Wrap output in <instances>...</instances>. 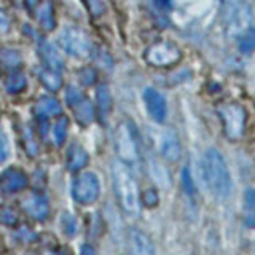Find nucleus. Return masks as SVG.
I'll use <instances>...</instances> for the list:
<instances>
[{
	"label": "nucleus",
	"instance_id": "nucleus-13",
	"mask_svg": "<svg viewBox=\"0 0 255 255\" xmlns=\"http://www.w3.org/2000/svg\"><path fill=\"white\" fill-rule=\"evenodd\" d=\"M161 153L167 161H179L182 155L180 142L174 132H166L161 140Z\"/></svg>",
	"mask_w": 255,
	"mask_h": 255
},
{
	"label": "nucleus",
	"instance_id": "nucleus-11",
	"mask_svg": "<svg viewBox=\"0 0 255 255\" xmlns=\"http://www.w3.org/2000/svg\"><path fill=\"white\" fill-rule=\"evenodd\" d=\"M128 244H129L131 255H156L155 246L151 239L143 233V231L132 228L128 235Z\"/></svg>",
	"mask_w": 255,
	"mask_h": 255
},
{
	"label": "nucleus",
	"instance_id": "nucleus-12",
	"mask_svg": "<svg viewBox=\"0 0 255 255\" xmlns=\"http://www.w3.org/2000/svg\"><path fill=\"white\" fill-rule=\"evenodd\" d=\"M26 187H27V175L21 169L10 167V169H6L0 175V188H2L5 193H16V191H19Z\"/></svg>",
	"mask_w": 255,
	"mask_h": 255
},
{
	"label": "nucleus",
	"instance_id": "nucleus-30",
	"mask_svg": "<svg viewBox=\"0 0 255 255\" xmlns=\"http://www.w3.org/2000/svg\"><path fill=\"white\" fill-rule=\"evenodd\" d=\"M67 102L70 104V106H77L78 102H82L85 98H83V94L80 93V90H77L75 86H70L69 90H67Z\"/></svg>",
	"mask_w": 255,
	"mask_h": 255
},
{
	"label": "nucleus",
	"instance_id": "nucleus-18",
	"mask_svg": "<svg viewBox=\"0 0 255 255\" xmlns=\"http://www.w3.org/2000/svg\"><path fill=\"white\" fill-rule=\"evenodd\" d=\"M42 53H43V58H45V62H46V66L50 67L51 70L54 72H58L61 70L62 67V61L59 58V54L56 53L54 48L48 43V42H43V46H42Z\"/></svg>",
	"mask_w": 255,
	"mask_h": 255
},
{
	"label": "nucleus",
	"instance_id": "nucleus-16",
	"mask_svg": "<svg viewBox=\"0 0 255 255\" xmlns=\"http://www.w3.org/2000/svg\"><path fill=\"white\" fill-rule=\"evenodd\" d=\"M238 46L244 54H252L255 51V29L252 26L238 35Z\"/></svg>",
	"mask_w": 255,
	"mask_h": 255
},
{
	"label": "nucleus",
	"instance_id": "nucleus-36",
	"mask_svg": "<svg viewBox=\"0 0 255 255\" xmlns=\"http://www.w3.org/2000/svg\"><path fill=\"white\" fill-rule=\"evenodd\" d=\"M80 255H98V252H96V249L93 246H83L82 247V252H80Z\"/></svg>",
	"mask_w": 255,
	"mask_h": 255
},
{
	"label": "nucleus",
	"instance_id": "nucleus-35",
	"mask_svg": "<svg viewBox=\"0 0 255 255\" xmlns=\"http://www.w3.org/2000/svg\"><path fill=\"white\" fill-rule=\"evenodd\" d=\"M10 27V21H8V16L0 10V30H8Z\"/></svg>",
	"mask_w": 255,
	"mask_h": 255
},
{
	"label": "nucleus",
	"instance_id": "nucleus-25",
	"mask_svg": "<svg viewBox=\"0 0 255 255\" xmlns=\"http://www.w3.org/2000/svg\"><path fill=\"white\" fill-rule=\"evenodd\" d=\"M151 175H153V179L161 187L169 185V175H167V171L164 169L163 166H159L156 161H151Z\"/></svg>",
	"mask_w": 255,
	"mask_h": 255
},
{
	"label": "nucleus",
	"instance_id": "nucleus-5",
	"mask_svg": "<svg viewBox=\"0 0 255 255\" xmlns=\"http://www.w3.org/2000/svg\"><path fill=\"white\" fill-rule=\"evenodd\" d=\"M99 191H101L99 179L93 172L80 174L74 182V187H72V193H74L75 201L85 206L93 204L99 198Z\"/></svg>",
	"mask_w": 255,
	"mask_h": 255
},
{
	"label": "nucleus",
	"instance_id": "nucleus-3",
	"mask_svg": "<svg viewBox=\"0 0 255 255\" xmlns=\"http://www.w3.org/2000/svg\"><path fill=\"white\" fill-rule=\"evenodd\" d=\"M223 18L231 34H243L251 27V10L244 0H223Z\"/></svg>",
	"mask_w": 255,
	"mask_h": 255
},
{
	"label": "nucleus",
	"instance_id": "nucleus-19",
	"mask_svg": "<svg viewBox=\"0 0 255 255\" xmlns=\"http://www.w3.org/2000/svg\"><path fill=\"white\" fill-rule=\"evenodd\" d=\"M77 110H75V115H77V120L82 125H90L94 118V109H93V104L90 101L83 99L82 102L77 104Z\"/></svg>",
	"mask_w": 255,
	"mask_h": 255
},
{
	"label": "nucleus",
	"instance_id": "nucleus-6",
	"mask_svg": "<svg viewBox=\"0 0 255 255\" xmlns=\"http://www.w3.org/2000/svg\"><path fill=\"white\" fill-rule=\"evenodd\" d=\"M117 153L123 163H135L139 158V148L137 142L132 134L129 125H120L117 131Z\"/></svg>",
	"mask_w": 255,
	"mask_h": 255
},
{
	"label": "nucleus",
	"instance_id": "nucleus-8",
	"mask_svg": "<svg viewBox=\"0 0 255 255\" xmlns=\"http://www.w3.org/2000/svg\"><path fill=\"white\" fill-rule=\"evenodd\" d=\"M145 58L153 66H169L180 59V51L171 43H156L147 51Z\"/></svg>",
	"mask_w": 255,
	"mask_h": 255
},
{
	"label": "nucleus",
	"instance_id": "nucleus-27",
	"mask_svg": "<svg viewBox=\"0 0 255 255\" xmlns=\"http://www.w3.org/2000/svg\"><path fill=\"white\" fill-rule=\"evenodd\" d=\"M0 222H2L3 225L13 227L18 223V214H16L11 207H3V209H0Z\"/></svg>",
	"mask_w": 255,
	"mask_h": 255
},
{
	"label": "nucleus",
	"instance_id": "nucleus-15",
	"mask_svg": "<svg viewBox=\"0 0 255 255\" xmlns=\"http://www.w3.org/2000/svg\"><path fill=\"white\" fill-rule=\"evenodd\" d=\"M88 164V153L80 145H72L67 153V167L70 171H80Z\"/></svg>",
	"mask_w": 255,
	"mask_h": 255
},
{
	"label": "nucleus",
	"instance_id": "nucleus-38",
	"mask_svg": "<svg viewBox=\"0 0 255 255\" xmlns=\"http://www.w3.org/2000/svg\"><path fill=\"white\" fill-rule=\"evenodd\" d=\"M54 255H67V252L66 251H59V252H56Z\"/></svg>",
	"mask_w": 255,
	"mask_h": 255
},
{
	"label": "nucleus",
	"instance_id": "nucleus-7",
	"mask_svg": "<svg viewBox=\"0 0 255 255\" xmlns=\"http://www.w3.org/2000/svg\"><path fill=\"white\" fill-rule=\"evenodd\" d=\"M59 45L74 56H86L91 51V42L83 30L77 27H67L59 37Z\"/></svg>",
	"mask_w": 255,
	"mask_h": 255
},
{
	"label": "nucleus",
	"instance_id": "nucleus-23",
	"mask_svg": "<svg viewBox=\"0 0 255 255\" xmlns=\"http://www.w3.org/2000/svg\"><path fill=\"white\" fill-rule=\"evenodd\" d=\"M98 104H99V110L102 115L109 114L110 106H112V99H110V93L106 85H101L98 88Z\"/></svg>",
	"mask_w": 255,
	"mask_h": 255
},
{
	"label": "nucleus",
	"instance_id": "nucleus-17",
	"mask_svg": "<svg viewBox=\"0 0 255 255\" xmlns=\"http://www.w3.org/2000/svg\"><path fill=\"white\" fill-rule=\"evenodd\" d=\"M37 112L43 117H51V115H58L61 112L59 102L54 98H42L37 102Z\"/></svg>",
	"mask_w": 255,
	"mask_h": 255
},
{
	"label": "nucleus",
	"instance_id": "nucleus-9",
	"mask_svg": "<svg viewBox=\"0 0 255 255\" xmlns=\"http://www.w3.org/2000/svg\"><path fill=\"white\" fill-rule=\"evenodd\" d=\"M143 101H145V106L150 117L158 123H163L167 115V106H166V99L163 98V94L153 90V88H147L143 91Z\"/></svg>",
	"mask_w": 255,
	"mask_h": 255
},
{
	"label": "nucleus",
	"instance_id": "nucleus-32",
	"mask_svg": "<svg viewBox=\"0 0 255 255\" xmlns=\"http://www.w3.org/2000/svg\"><path fill=\"white\" fill-rule=\"evenodd\" d=\"M88 8H90V11L93 13V16H99L104 13V3L102 0H85Z\"/></svg>",
	"mask_w": 255,
	"mask_h": 255
},
{
	"label": "nucleus",
	"instance_id": "nucleus-21",
	"mask_svg": "<svg viewBox=\"0 0 255 255\" xmlns=\"http://www.w3.org/2000/svg\"><path fill=\"white\" fill-rule=\"evenodd\" d=\"M67 129H69V120L66 117H61L53 126V137L58 145H62L64 139L67 135Z\"/></svg>",
	"mask_w": 255,
	"mask_h": 255
},
{
	"label": "nucleus",
	"instance_id": "nucleus-29",
	"mask_svg": "<svg viewBox=\"0 0 255 255\" xmlns=\"http://www.w3.org/2000/svg\"><path fill=\"white\" fill-rule=\"evenodd\" d=\"M142 201H143V204H145L147 207H155V206H158V203H159V196H158V193H156V190L150 188V190H145V191H143Z\"/></svg>",
	"mask_w": 255,
	"mask_h": 255
},
{
	"label": "nucleus",
	"instance_id": "nucleus-34",
	"mask_svg": "<svg viewBox=\"0 0 255 255\" xmlns=\"http://www.w3.org/2000/svg\"><path fill=\"white\" fill-rule=\"evenodd\" d=\"M8 156V143L6 139L0 134V164H2Z\"/></svg>",
	"mask_w": 255,
	"mask_h": 255
},
{
	"label": "nucleus",
	"instance_id": "nucleus-2",
	"mask_svg": "<svg viewBox=\"0 0 255 255\" xmlns=\"http://www.w3.org/2000/svg\"><path fill=\"white\" fill-rule=\"evenodd\" d=\"M112 177H114L115 195L122 209L129 215H137L140 207L139 187L126 163L115 161L112 164Z\"/></svg>",
	"mask_w": 255,
	"mask_h": 255
},
{
	"label": "nucleus",
	"instance_id": "nucleus-37",
	"mask_svg": "<svg viewBox=\"0 0 255 255\" xmlns=\"http://www.w3.org/2000/svg\"><path fill=\"white\" fill-rule=\"evenodd\" d=\"M38 2H40V0H26V3H27V6H30V8H32V6H34V5H37Z\"/></svg>",
	"mask_w": 255,
	"mask_h": 255
},
{
	"label": "nucleus",
	"instance_id": "nucleus-14",
	"mask_svg": "<svg viewBox=\"0 0 255 255\" xmlns=\"http://www.w3.org/2000/svg\"><path fill=\"white\" fill-rule=\"evenodd\" d=\"M243 220L247 228H255V188H247L244 191Z\"/></svg>",
	"mask_w": 255,
	"mask_h": 255
},
{
	"label": "nucleus",
	"instance_id": "nucleus-24",
	"mask_svg": "<svg viewBox=\"0 0 255 255\" xmlns=\"http://www.w3.org/2000/svg\"><path fill=\"white\" fill-rule=\"evenodd\" d=\"M24 86H26V78L19 72H14L6 80V88L11 93H19L21 90H24Z\"/></svg>",
	"mask_w": 255,
	"mask_h": 255
},
{
	"label": "nucleus",
	"instance_id": "nucleus-20",
	"mask_svg": "<svg viewBox=\"0 0 255 255\" xmlns=\"http://www.w3.org/2000/svg\"><path fill=\"white\" fill-rule=\"evenodd\" d=\"M38 19H40V24L46 29L50 30L53 27L54 24V18H53V8H51V2H46L42 3V6H40L38 10Z\"/></svg>",
	"mask_w": 255,
	"mask_h": 255
},
{
	"label": "nucleus",
	"instance_id": "nucleus-28",
	"mask_svg": "<svg viewBox=\"0 0 255 255\" xmlns=\"http://www.w3.org/2000/svg\"><path fill=\"white\" fill-rule=\"evenodd\" d=\"M62 228H64V233H66V235H69V236L75 235V231H77L75 219L72 217L70 214H64L62 215Z\"/></svg>",
	"mask_w": 255,
	"mask_h": 255
},
{
	"label": "nucleus",
	"instance_id": "nucleus-22",
	"mask_svg": "<svg viewBox=\"0 0 255 255\" xmlns=\"http://www.w3.org/2000/svg\"><path fill=\"white\" fill-rule=\"evenodd\" d=\"M182 185H183V191H185V195L191 199V201H195L196 188H195V182H193V177H191V172H190L188 166H185L182 169Z\"/></svg>",
	"mask_w": 255,
	"mask_h": 255
},
{
	"label": "nucleus",
	"instance_id": "nucleus-1",
	"mask_svg": "<svg viewBox=\"0 0 255 255\" xmlns=\"http://www.w3.org/2000/svg\"><path fill=\"white\" fill-rule=\"evenodd\" d=\"M203 174L207 187L220 199L230 198L233 191V182L228 171V166L217 148H209L203 158Z\"/></svg>",
	"mask_w": 255,
	"mask_h": 255
},
{
	"label": "nucleus",
	"instance_id": "nucleus-26",
	"mask_svg": "<svg viewBox=\"0 0 255 255\" xmlns=\"http://www.w3.org/2000/svg\"><path fill=\"white\" fill-rule=\"evenodd\" d=\"M40 78H42L45 86L50 88V90H58L61 86V77L58 75V72H54V70L42 72V74H40Z\"/></svg>",
	"mask_w": 255,
	"mask_h": 255
},
{
	"label": "nucleus",
	"instance_id": "nucleus-10",
	"mask_svg": "<svg viewBox=\"0 0 255 255\" xmlns=\"http://www.w3.org/2000/svg\"><path fill=\"white\" fill-rule=\"evenodd\" d=\"M22 207L32 219H35L38 222L46 220L48 214H50V206L43 195L40 193H29L26 198L22 199Z\"/></svg>",
	"mask_w": 255,
	"mask_h": 255
},
{
	"label": "nucleus",
	"instance_id": "nucleus-4",
	"mask_svg": "<svg viewBox=\"0 0 255 255\" xmlns=\"http://www.w3.org/2000/svg\"><path fill=\"white\" fill-rule=\"evenodd\" d=\"M219 114L223 122V129L230 140L243 137L246 126V112L238 104H223L219 107Z\"/></svg>",
	"mask_w": 255,
	"mask_h": 255
},
{
	"label": "nucleus",
	"instance_id": "nucleus-33",
	"mask_svg": "<svg viewBox=\"0 0 255 255\" xmlns=\"http://www.w3.org/2000/svg\"><path fill=\"white\" fill-rule=\"evenodd\" d=\"M153 5L161 13H167L172 10V0H153Z\"/></svg>",
	"mask_w": 255,
	"mask_h": 255
},
{
	"label": "nucleus",
	"instance_id": "nucleus-31",
	"mask_svg": "<svg viewBox=\"0 0 255 255\" xmlns=\"http://www.w3.org/2000/svg\"><path fill=\"white\" fill-rule=\"evenodd\" d=\"M78 78H80V82H82L85 86H90V85H93V82H94L96 74H94V70H93V69H83L82 72H80Z\"/></svg>",
	"mask_w": 255,
	"mask_h": 255
}]
</instances>
